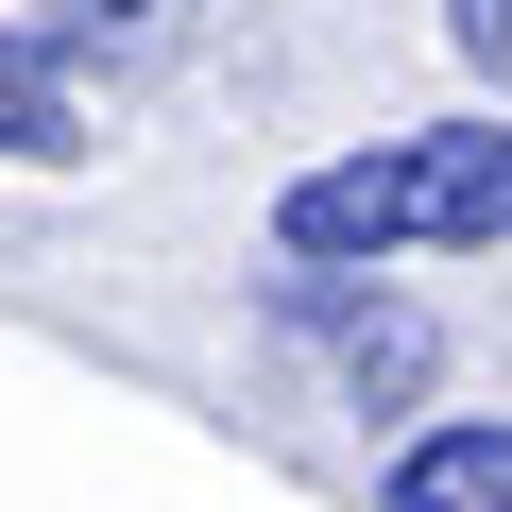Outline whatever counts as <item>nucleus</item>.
<instances>
[{"instance_id": "1", "label": "nucleus", "mask_w": 512, "mask_h": 512, "mask_svg": "<svg viewBox=\"0 0 512 512\" xmlns=\"http://www.w3.org/2000/svg\"><path fill=\"white\" fill-rule=\"evenodd\" d=\"M274 239L308 274H376V256H478L512 239V120H410V137H359L325 171L274 188Z\"/></svg>"}, {"instance_id": "2", "label": "nucleus", "mask_w": 512, "mask_h": 512, "mask_svg": "<svg viewBox=\"0 0 512 512\" xmlns=\"http://www.w3.org/2000/svg\"><path fill=\"white\" fill-rule=\"evenodd\" d=\"M376 512H512V410H444V427H410L393 478H376Z\"/></svg>"}, {"instance_id": "3", "label": "nucleus", "mask_w": 512, "mask_h": 512, "mask_svg": "<svg viewBox=\"0 0 512 512\" xmlns=\"http://www.w3.org/2000/svg\"><path fill=\"white\" fill-rule=\"evenodd\" d=\"M291 308H308V325H325V342H342V376H359V410H410V393H427V376H444V342H427V308H393V291H376V308H342V291H325V274H308V291H291Z\"/></svg>"}, {"instance_id": "4", "label": "nucleus", "mask_w": 512, "mask_h": 512, "mask_svg": "<svg viewBox=\"0 0 512 512\" xmlns=\"http://www.w3.org/2000/svg\"><path fill=\"white\" fill-rule=\"evenodd\" d=\"M86 154V103H69V52L0 18V171H69Z\"/></svg>"}, {"instance_id": "5", "label": "nucleus", "mask_w": 512, "mask_h": 512, "mask_svg": "<svg viewBox=\"0 0 512 512\" xmlns=\"http://www.w3.org/2000/svg\"><path fill=\"white\" fill-rule=\"evenodd\" d=\"M35 35L52 52H154V35H188V0H52Z\"/></svg>"}, {"instance_id": "6", "label": "nucleus", "mask_w": 512, "mask_h": 512, "mask_svg": "<svg viewBox=\"0 0 512 512\" xmlns=\"http://www.w3.org/2000/svg\"><path fill=\"white\" fill-rule=\"evenodd\" d=\"M444 35H461L478 69H512V0H444Z\"/></svg>"}]
</instances>
